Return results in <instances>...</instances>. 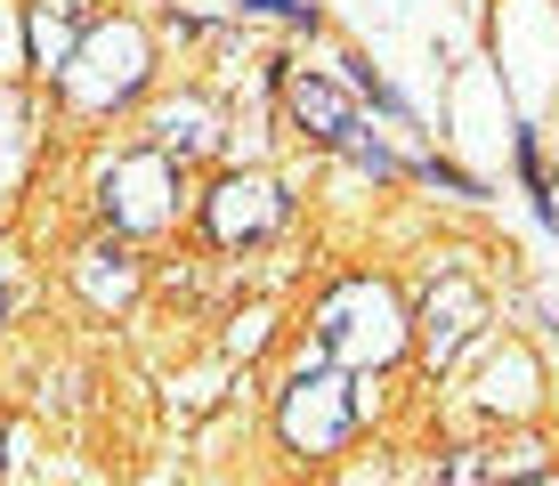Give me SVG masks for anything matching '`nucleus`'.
I'll return each instance as SVG.
<instances>
[{
    "instance_id": "6",
    "label": "nucleus",
    "mask_w": 559,
    "mask_h": 486,
    "mask_svg": "<svg viewBox=\"0 0 559 486\" xmlns=\"http://www.w3.org/2000/svg\"><path fill=\"white\" fill-rule=\"evenodd\" d=\"M284 187L276 179H260V170H236V179H219L203 194V227H211V244H227V251H243V244H267L284 227Z\"/></svg>"
},
{
    "instance_id": "11",
    "label": "nucleus",
    "mask_w": 559,
    "mask_h": 486,
    "mask_svg": "<svg viewBox=\"0 0 559 486\" xmlns=\"http://www.w3.org/2000/svg\"><path fill=\"white\" fill-rule=\"evenodd\" d=\"M252 9H267V16H284V25H317V9H308V0H252Z\"/></svg>"
},
{
    "instance_id": "8",
    "label": "nucleus",
    "mask_w": 559,
    "mask_h": 486,
    "mask_svg": "<svg viewBox=\"0 0 559 486\" xmlns=\"http://www.w3.org/2000/svg\"><path fill=\"white\" fill-rule=\"evenodd\" d=\"M82 33H90V0H33L25 9L33 73H66V57L82 49Z\"/></svg>"
},
{
    "instance_id": "14",
    "label": "nucleus",
    "mask_w": 559,
    "mask_h": 486,
    "mask_svg": "<svg viewBox=\"0 0 559 486\" xmlns=\"http://www.w3.org/2000/svg\"><path fill=\"white\" fill-rule=\"evenodd\" d=\"M0 446H9V430H0Z\"/></svg>"
},
{
    "instance_id": "7",
    "label": "nucleus",
    "mask_w": 559,
    "mask_h": 486,
    "mask_svg": "<svg viewBox=\"0 0 559 486\" xmlns=\"http://www.w3.org/2000/svg\"><path fill=\"white\" fill-rule=\"evenodd\" d=\"M478 324H487V284H478V276L447 268V276L421 292V348H430V365H454Z\"/></svg>"
},
{
    "instance_id": "5",
    "label": "nucleus",
    "mask_w": 559,
    "mask_h": 486,
    "mask_svg": "<svg viewBox=\"0 0 559 486\" xmlns=\"http://www.w3.org/2000/svg\"><path fill=\"white\" fill-rule=\"evenodd\" d=\"M284 114L300 122V139H317V146L349 154V163H365V170H397L390 154L365 139V122H357V106H349V90L324 82V73H284Z\"/></svg>"
},
{
    "instance_id": "2",
    "label": "nucleus",
    "mask_w": 559,
    "mask_h": 486,
    "mask_svg": "<svg viewBox=\"0 0 559 486\" xmlns=\"http://www.w3.org/2000/svg\"><path fill=\"white\" fill-rule=\"evenodd\" d=\"M357 414H365V398L349 389V374H341L333 357H300L293 381H284V398H276V438L293 446L300 462H324V454L349 446Z\"/></svg>"
},
{
    "instance_id": "3",
    "label": "nucleus",
    "mask_w": 559,
    "mask_h": 486,
    "mask_svg": "<svg viewBox=\"0 0 559 486\" xmlns=\"http://www.w3.org/2000/svg\"><path fill=\"white\" fill-rule=\"evenodd\" d=\"M146 73H154V49H146V33L130 25V16H114V25H90L82 33V49L66 57V97L82 114H114V106H130V97L146 90Z\"/></svg>"
},
{
    "instance_id": "1",
    "label": "nucleus",
    "mask_w": 559,
    "mask_h": 486,
    "mask_svg": "<svg viewBox=\"0 0 559 486\" xmlns=\"http://www.w3.org/2000/svg\"><path fill=\"white\" fill-rule=\"evenodd\" d=\"M317 357L349 365V374H381L406 357V308L381 276H349L317 300Z\"/></svg>"
},
{
    "instance_id": "10",
    "label": "nucleus",
    "mask_w": 559,
    "mask_h": 486,
    "mask_svg": "<svg viewBox=\"0 0 559 486\" xmlns=\"http://www.w3.org/2000/svg\"><path fill=\"white\" fill-rule=\"evenodd\" d=\"M154 139H163V154H203V146H219V114L203 97H179V106L154 114Z\"/></svg>"
},
{
    "instance_id": "12",
    "label": "nucleus",
    "mask_w": 559,
    "mask_h": 486,
    "mask_svg": "<svg viewBox=\"0 0 559 486\" xmlns=\"http://www.w3.org/2000/svg\"><path fill=\"white\" fill-rule=\"evenodd\" d=\"M9 292H16V276H9V268H0V324H9Z\"/></svg>"
},
{
    "instance_id": "4",
    "label": "nucleus",
    "mask_w": 559,
    "mask_h": 486,
    "mask_svg": "<svg viewBox=\"0 0 559 486\" xmlns=\"http://www.w3.org/2000/svg\"><path fill=\"white\" fill-rule=\"evenodd\" d=\"M98 211L114 236H154V227L179 220V163L163 146L146 154H114L106 179H98Z\"/></svg>"
},
{
    "instance_id": "13",
    "label": "nucleus",
    "mask_w": 559,
    "mask_h": 486,
    "mask_svg": "<svg viewBox=\"0 0 559 486\" xmlns=\"http://www.w3.org/2000/svg\"><path fill=\"white\" fill-rule=\"evenodd\" d=\"M511 486H559V471H535V478H511Z\"/></svg>"
},
{
    "instance_id": "9",
    "label": "nucleus",
    "mask_w": 559,
    "mask_h": 486,
    "mask_svg": "<svg viewBox=\"0 0 559 486\" xmlns=\"http://www.w3.org/2000/svg\"><path fill=\"white\" fill-rule=\"evenodd\" d=\"M73 284H82L90 308H122L130 292H139V268H130L122 244H90L82 260H73Z\"/></svg>"
}]
</instances>
